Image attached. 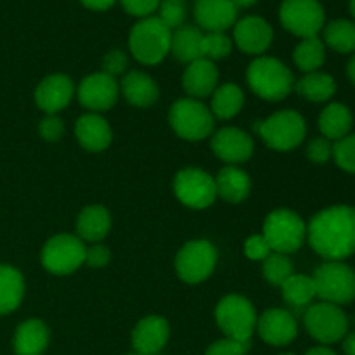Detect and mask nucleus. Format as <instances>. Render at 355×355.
Segmentation results:
<instances>
[{"label":"nucleus","instance_id":"473e14b6","mask_svg":"<svg viewBox=\"0 0 355 355\" xmlns=\"http://www.w3.org/2000/svg\"><path fill=\"white\" fill-rule=\"evenodd\" d=\"M283 298L293 307H305L315 297L314 279L304 274H293L281 284Z\"/></svg>","mask_w":355,"mask_h":355},{"label":"nucleus","instance_id":"c9c22d12","mask_svg":"<svg viewBox=\"0 0 355 355\" xmlns=\"http://www.w3.org/2000/svg\"><path fill=\"white\" fill-rule=\"evenodd\" d=\"M232 42L227 35L220 33V31H214V33L203 35L201 40V58L205 59H222L231 52Z\"/></svg>","mask_w":355,"mask_h":355},{"label":"nucleus","instance_id":"393cba45","mask_svg":"<svg viewBox=\"0 0 355 355\" xmlns=\"http://www.w3.org/2000/svg\"><path fill=\"white\" fill-rule=\"evenodd\" d=\"M217 194L229 203H241L250 194V177L245 170L234 165L224 166L215 179Z\"/></svg>","mask_w":355,"mask_h":355},{"label":"nucleus","instance_id":"aec40b11","mask_svg":"<svg viewBox=\"0 0 355 355\" xmlns=\"http://www.w3.org/2000/svg\"><path fill=\"white\" fill-rule=\"evenodd\" d=\"M168 322L159 315H149L139 321L132 333V345L141 355L158 354L168 342Z\"/></svg>","mask_w":355,"mask_h":355},{"label":"nucleus","instance_id":"f03ea898","mask_svg":"<svg viewBox=\"0 0 355 355\" xmlns=\"http://www.w3.org/2000/svg\"><path fill=\"white\" fill-rule=\"evenodd\" d=\"M246 80L253 92L266 101H281L291 92L295 78L276 58H259L250 64Z\"/></svg>","mask_w":355,"mask_h":355},{"label":"nucleus","instance_id":"4468645a","mask_svg":"<svg viewBox=\"0 0 355 355\" xmlns=\"http://www.w3.org/2000/svg\"><path fill=\"white\" fill-rule=\"evenodd\" d=\"M120 92V85L113 76L106 73H94L82 80L78 87L80 104L87 110L106 111L114 106Z\"/></svg>","mask_w":355,"mask_h":355},{"label":"nucleus","instance_id":"c85d7f7f","mask_svg":"<svg viewBox=\"0 0 355 355\" xmlns=\"http://www.w3.org/2000/svg\"><path fill=\"white\" fill-rule=\"evenodd\" d=\"M23 295L24 281L19 270L10 266H0V315L16 311Z\"/></svg>","mask_w":355,"mask_h":355},{"label":"nucleus","instance_id":"a211bd4d","mask_svg":"<svg viewBox=\"0 0 355 355\" xmlns=\"http://www.w3.org/2000/svg\"><path fill=\"white\" fill-rule=\"evenodd\" d=\"M238 7L231 0H198L194 6V17L198 24L208 33L231 28L236 23Z\"/></svg>","mask_w":355,"mask_h":355},{"label":"nucleus","instance_id":"5fc2aeb1","mask_svg":"<svg viewBox=\"0 0 355 355\" xmlns=\"http://www.w3.org/2000/svg\"><path fill=\"white\" fill-rule=\"evenodd\" d=\"M128 355H141V354H128Z\"/></svg>","mask_w":355,"mask_h":355},{"label":"nucleus","instance_id":"de8ad7c7","mask_svg":"<svg viewBox=\"0 0 355 355\" xmlns=\"http://www.w3.org/2000/svg\"><path fill=\"white\" fill-rule=\"evenodd\" d=\"M343 352H345V355H355V333H350V335L345 336Z\"/></svg>","mask_w":355,"mask_h":355},{"label":"nucleus","instance_id":"864d4df0","mask_svg":"<svg viewBox=\"0 0 355 355\" xmlns=\"http://www.w3.org/2000/svg\"><path fill=\"white\" fill-rule=\"evenodd\" d=\"M281 355H295V354H281Z\"/></svg>","mask_w":355,"mask_h":355},{"label":"nucleus","instance_id":"a18cd8bd","mask_svg":"<svg viewBox=\"0 0 355 355\" xmlns=\"http://www.w3.org/2000/svg\"><path fill=\"white\" fill-rule=\"evenodd\" d=\"M110 262V252L104 246L96 245L85 250V263L90 267H104Z\"/></svg>","mask_w":355,"mask_h":355},{"label":"nucleus","instance_id":"1a4fd4ad","mask_svg":"<svg viewBox=\"0 0 355 355\" xmlns=\"http://www.w3.org/2000/svg\"><path fill=\"white\" fill-rule=\"evenodd\" d=\"M85 250L76 236L58 234L45 243L42 250V263L49 272L66 276L85 263Z\"/></svg>","mask_w":355,"mask_h":355},{"label":"nucleus","instance_id":"603ef678","mask_svg":"<svg viewBox=\"0 0 355 355\" xmlns=\"http://www.w3.org/2000/svg\"><path fill=\"white\" fill-rule=\"evenodd\" d=\"M350 12H352V16L355 17V0H350Z\"/></svg>","mask_w":355,"mask_h":355},{"label":"nucleus","instance_id":"79ce46f5","mask_svg":"<svg viewBox=\"0 0 355 355\" xmlns=\"http://www.w3.org/2000/svg\"><path fill=\"white\" fill-rule=\"evenodd\" d=\"M127 66H128V59L127 55H125V52L111 51L110 54L104 55V61H103L104 73L113 76V78L116 75H121V73L127 69Z\"/></svg>","mask_w":355,"mask_h":355},{"label":"nucleus","instance_id":"ea45409f","mask_svg":"<svg viewBox=\"0 0 355 355\" xmlns=\"http://www.w3.org/2000/svg\"><path fill=\"white\" fill-rule=\"evenodd\" d=\"M307 156L311 162L322 165V163H326L333 156L331 142L326 137L314 139V141H311V144L307 146Z\"/></svg>","mask_w":355,"mask_h":355},{"label":"nucleus","instance_id":"37998d69","mask_svg":"<svg viewBox=\"0 0 355 355\" xmlns=\"http://www.w3.org/2000/svg\"><path fill=\"white\" fill-rule=\"evenodd\" d=\"M121 6L132 16L149 17L158 9L159 0H121Z\"/></svg>","mask_w":355,"mask_h":355},{"label":"nucleus","instance_id":"3c124183","mask_svg":"<svg viewBox=\"0 0 355 355\" xmlns=\"http://www.w3.org/2000/svg\"><path fill=\"white\" fill-rule=\"evenodd\" d=\"M236 7H250L257 2V0H231Z\"/></svg>","mask_w":355,"mask_h":355},{"label":"nucleus","instance_id":"bb28decb","mask_svg":"<svg viewBox=\"0 0 355 355\" xmlns=\"http://www.w3.org/2000/svg\"><path fill=\"white\" fill-rule=\"evenodd\" d=\"M201 40H203V33H201L200 28L184 24V26L172 31L170 52L177 61L189 64V62L201 58Z\"/></svg>","mask_w":355,"mask_h":355},{"label":"nucleus","instance_id":"2eb2a0df","mask_svg":"<svg viewBox=\"0 0 355 355\" xmlns=\"http://www.w3.org/2000/svg\"><path fill=\"white\" fill-rule=\"evenodd\" d=\"M260 338L274 347H284L297 338L298 324L297 319L283 309H270L266 311L257 321Z\"/></svg>","mask_w":355,"mask_h":355},{"label":"nucleus","instance_id":"f8f14e48","mask_svg":"<svg viewBox=\"0 0 355 355\" xmlns=\"http://www.w3.org/2000/svg\"><path fill=\"white\" fill-rule=\"evenodd\" d=\"M304 321L309 335L326 345L340 342L347 335V326H349L347 315L343 314L342 309L328 302L309 307Z\"/></svg>","mask_w":355,"mask_h":355},{"label":"nucleus","instance_id":"20e7f679","mask_svg":"<svg viewBox=\"0 0 355 355\" xmlns=\"http://www.w3.org/2000/svg\"><path fill=\"white\" fill-rule=\"evenodd\" d=\"M215 321L227 338L250 342L259 318L252 302L239 295H229L215 309Z\"/></svg>","mask_w":355,"mask_h":355},{"label":"nucleus","instance_id":"f704fd0d","mask_svg":"<svg viewBox=\"0 0 355 355\" xmlns=\"http://www.w3.org/2000/svg\"><path fill=\"white\" fill-rule=\"evenodd\" d=\"M263 276L270 284L281 286L290 276H293V266L283 253H270L263 260Z\"/></svg>","mask_w":355,"mask_h":355},{"label":"nucleus","instance_id":"58836bf2","mask_svg":"<svg viewBox=\"0 0 355 355\" xmlns=\"http://www.w3.org/2000/svg\"><path fill=\"white\" fill-rule=\"evenodd\" d=\"M250 350V342H238V340L224 338L211 343L205 355H246Z\"/></svg>","mask_w":355,"mask_h":355},{"label":"nucleus","instance_id":"49530a36","mask_svg":"<svg viewBox=\"0 0 355 355\" xmlns=\"http://www.w3.org/2000/svg\"><path fill=\"white\" fill-rule=\"evenodd\" d=\"M114 2H116V0H82L83 6L94 10H106L110 9Z\"/></svg>","mask_w":355,"mask_h":355},{"label":"nucleus","instance_id":"9d476101","mask_svg":"<svg viewBox=\"0 0 355 355\" xmlns=\"http://www.w3.org/2000/svg\"><path fill=\"white\" fill-rule=\"evenodd\" d=\"M281 24L302 38L318 37L324 26V9L318 0H284L279 9Z\"/></svg>","mask_w":355,"mask_h":355},{"label":"nucleus","instance_id":"0eeeda50","mask_svg":"<svg viewBox=\"0 0 355 355\" xmlns=\"http://www.w3.org/2000/svg\"><path fill=\"white\" fill-rule=\"evenodd\" d=\"M168 120L179 137L201 141L214 132L215 116L203 103L196 99H179L170 107Z\"/></svg>","mask_w":355,"mask_h":355},{"label":"nucleus","instance_id":"8fccbe9b","mask_svg":"<svg viewBox=\"0 0 355 355\" xmlns=\"http://www.w3.org/2000/svg\"><path fill=\"white\" fill-rule=\"evenodd\" d=\"M347 75H349L350 82L355 85V54L352 55V59L349 61V66H347Z\"/></svg>","mask_w":355,"mask_h":355},{"label":"nucleus","instance_id":"a878e982","mask_svg":"<svg viewBox=\"0 0 355 355\" xmlns=\"http://www.w3.org/2000/svg\"><path fill=\"white\" fill-rule=\"evenodd\" d=\"M111 227V215L101 205H90L85 207L78 215L76 220V232L85 241H101L106 238Z\"/></svg>","mask_w":355,"mask_h":355},{"label":"nucleus","instance_id":"7c9ffc66","mask_svg":"<svg viewBox=\"0 0 355 355\" xmlns=\"http://www.w3.org/2000/svg\"><path fill=\"white\" fill-rule=\"evenodd\" d=\"M295 89L304 99L312 101V103H322V101H328L329 97H333L336 90V83L328 73L314 71L298 80Z\"/></svg>","mask_w":355,"mask_h":355},{"label":"nucleus","instance_id":"f257e3e1","mask_svg":"<svg viewBox=\"0 0 355 355\" xmlns=\"http://www.w3.org/2000/svg\"><path fill=\"white\" fill-rule=\"evenodd\" d=\"M309 243L324 259L340 262L355 252V208L338 205L314 215L307 229Z\"/></svg>","mask_w":355,"mask_h":355},{"label":"nucleus","instance_id":"dca6fc26","mask_svg":"<svg viewBox=\"0 0 355 355\" xmlns=\"http://www.w3.org/2000/svg\"><path fill=\"white\" fill-rule=\"evenodd\" d=\"M211 149L222 162L243 163L253 155V141L248 134L239 128L225 127L214 134Z\"/></svg>","mask_w":355,"mask_h":355},{"label":"nucleus","instance_id":"4be33fe9","mask_svg":"<svg viewBox=\"0 0 355 355\" xmlns=\"http://www.w3.org/2000/svg\"><path fill=\"white\" fill-rule=\"evenodd\" d=\"M75 134L80 146L87 151L99 153L106 149L111 142V128L103 116L96 113H87L76 120Z\"/></svg>","mask_w":355,"mask_h":355},{"label":"nucleus","instance_id":"2f4dec72","mask_svg":"<svg viewBox=\"0 0 355 355\" xmlns=\"http://www.w3.org/2000/svg\"><path fill=\"white\" fill-rule=\"evenodd\" d=\"M326 58V49L322 40L318 37L304 38L300 44L297 45L293 52V61L302 71L314 73L322 66Z\"/></svg>","mask_w":355,"mask_h":355},{"label":"nucleus","instance_id":"09e8293b","mask_svg":"<svg viewBox=\"0 0 355 355\" xmlns=\"http://www.w3.org/2000/svg\"><path fill=\"white\" fill-rule=\"evenodd\" d=\"M305 355H336L333 352L331 349H328V347H314V349L309 350Z\"/></svg>","mask_w":355,"mask_h":355},{"label":"nucleus","instance_id":"ddd939ff","mask_svg":"<svg viewBox=\"0 0 355 355\" xmlns=\"http://www.w3.org/2000/svg\"><path fill=\"white\" fill-rule=\"evenodd\" d=\"M173 191L186 207L208 208L217 198L215 179L200 168L180 170L173 180Z\"/></svg>","mask_w":355,"mask_h":355},{"label":"nucleus","instance_id":"72a5a7b5","mask_svg":"<svg viewBox=\"0 0 355 355\" xmlns=\"http://www.w3.org/2000/svg\"><path fill=\"white\" fill-rule=\"evenodd\" d=\"M324 42L336 52L355 51V23L347 19H335L324 28Z\"/></svg>","mask_w":355,"mask_h":355},{"label":"nucleus","instance_id":"a19ab883","mask_svg":"<svg viewBox=\"0 0 355 355\" xmlns=\"http://www.w3.org/2000/svg\"><path fill=\"white\" fill-rule=\"evenodd\" d=\"M270 246L269 243L266 241V238L260 234H255L252 236V238L246 239L245 243V253L248 259L252 260H266L267 257L270 255Z\"/></svg>","mask_w":355,"mask_h":355},{"label":"nucleus","instance_id":"c03bdc74","mask_svg":"<svg viewBox=\"0 0 355 355\" xmlns=\"http://www.w3.org/2000/svg\"><path fill=\"white\" fill-rule=\"evenodd\" d=\"M38 132H40V135L45 139V141L55 142V141H59V139H61L62 132H64V125H62L61 118L51 114V116L44 118V120L40 121Z\"/></svg>","mask_w":355,"mask_h":355},{"label":"nucleus","instance_id":"6ab92c4d","mask_svg":"<svg viewBox=\"0 0 355 355\" xmlns=\"http://www.w3.org/2000/svg\"><path fill=\"white\" fill-rule=\"evenodd\" d=\"M75 94V87L69 76L66 75H51L42 80L40 85L35 90V101L38 107L45 113L54 114L64 110Z\"/></svg>","mask_w":355,"mask_h":355},{"label":"nucleus","instance_id":"7ed1b4c3","mask_svg":"<svg viewBox=\"0 0 355 355\" xmlns=\"http://www.w3.org/2000/svg\"><path fill=\"white\" fill-rule=\"evenodd\" d=\"M170 40H172V30H168L159 21V17L149 16L132 28L128 45L139 62L158 64L170 52Z\"/></svg>","mask_w":355,"mask_h":355},{"label":"nucleus","instance_id":"412c9836","mask_svg":"<svg viewBox=\"0 0 355 355\" xmlns=\"http://www.w3.org/2000/svg\"><path fill=\"white\" fill-rule=\"evenodd\" d=\"M217 83L218 69L215 68L214 61L205 58L189 62L182 76V85L191 99H203V97L211 96L217 89Z\"/></svg>","mask_w":355,"mask_h":355},{"label":"nucleus","instance_id":"f3484780","mask_svg":"<svg viewBox=\"0 0 355 355\" xmlns=\"http://www.w3.org/2000/svg\"><path fill=\"white\" fill-rule=\"evenodd\" d=\"M234 42L246 54H262L272 42V28L263 17L246 16L236 23Z\"/></svg>","mask_w":355,"mask_h":355},{"label":"nucleus","instance_id":"cd10ccee","mask_svg":"<svg viewBox=\"0 0 355 355\" xmlns=\"http://www.w3.org/2000/svg\"><path fill=\"white\" fill-rule=\"evenodd\" d=\"M319 128L328 141H340L352 128V113L340 103L329 104L319 116Z\"/></svg>","mask_w":355,"mask_h":355},{"label":"nucleus","instance_id":"5701e85b","mask_svg":"<svg viewBox=\"0 0 355 355\" xmlns=\"http://www.w3.org/2000/svg\"><path fill=\"white\" fill-rule=\"evenodd\" d=\"M49 345V328L44 321H24L14 335L16 355H42Z\"/></svg>","mask_w":355,"mask_h":355},{"label":"nucleus","instance_id":"6e6552de","mask_svg":"<svg viewBox=\"0 0 355 355\" xmlns=\"http://www.w3.org/2000/svg\"><path fill=\"white\" fill-rule=\"evenodd\" d=\"M315 297L333 305L349 304L355 298V272L342 262H326L312 276Z\"/></svg>","mask_w":355,"mask_h":355},{"label":"nucleus","instance_id":"b1692460","mask_svg":"<svg viewBox=\"0 0 355 355\" xmlns=\"http://www.w3.org/2000/svg\"><path fill=\"white\" fill-rule=\"evenodd\" d=\"M121 92L125 99L137 107H148L158 99V85L149 75L141 71H130L121 80Z\"/></svg>","mask_w":355,"mask_h":355},{"label":"nucleus","instance_id":"e433bc0d","mask_svg":"<svg viewBox=\"0 0 355 355\" xmlns=\"http://www.w3.org/2000/svg\"><path fill=\"white\" fill-rule=\"evenodd\" d=\"M158 10L159 21L168 30H177V28L184 26L187 16V7L184 0H159Z\"/></svg>","mask_w":355,"mask_h":355},{"label":"nucleus","instance_id":"39448f33","mask_svg":"<svg viewBox=\"0 0 355 355\" xmlns=\"http://www.w3.org/2000/svg\"><path fill=\"white\" fill-rule=\"evenodd\" d=\"M262 236L269 243L272 252L288 255V253L297 252L304 245L307 227L295 211L281 208V210H274L266 218Z\"/></svg>","mask_w":355,"mask_h":355},{"label":"nucleus","instance_id":"c756f323","mask_svg":"<svg viewBox=\"0 0 355 355\" xmlns=\"http://www.w3.org/2000/svg\"><path fill=\"white\" fill-rule=\"evenodd\" d=\"M211 96L214 97H211L210 111L215 118H220V120H229V118L236 116L245 103L243 90L234 83H224V85L217 87Z\"/></svg>","mask_w":355,"mask_h":355},{"label":"nucleus","instance_id":"4c0bfd02","mask_svg":"<svg viewBox=\"0 0 355 355\" xmlns=\"http://www.w3.org/2000/svg\"><path fill=\"white\" fill-rule=\"evenodd\" d=\"M333 158L345 172L355 173V134L345 135L333 146Z\"/></svg>","mask_w":355,"mask_h":355},{"label":"nucleus","instance_id":"9b49d317","mask_svg":"<svg viewBox=\"0 0 355 355\" xmlns=\"http://www.w3.org/2000/svg\"><path fill=\"white\" fill-rule=\"evenodd\" d=\"M217 263V250L208 241H191L175 257V269L180 279L196 284L211 276Z\"/></svg>","mask_w":355,"mask_h":355},{"label":"nucleus","instance_id":"423d86ee","mask_svg":"<svg viewBox=\"0 0 355 355\" xmlns=\"http://www.w3.org/2000/svg\"><path fill=\"white\" fill-rule=\"evenodd\" d=\"M257 130L269 148L276 151H291L302 144L307 127L302 114L293 110H286L277 111L267 120L260 121Z\"/></svg>","mask_w":355,"mask_h":355}]
</instances>
